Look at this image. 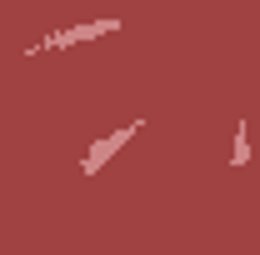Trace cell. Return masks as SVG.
<instances>
[{"instance_id":"6da1fadb","label":"cell","mask_w":260,"mask_h":255,"mask_svg":"<svg viewBox=\"0 0 260 255\" xmlns=\"http://www.w3.org/2000/svg\"><path fill=\"white\" fill-rule=\"evenodd\" d=\"M120 20H95V25H70V30H55V35H45L35 50H60V45H75V40H90V35H105V30H115Z\"/></svg>"},{"instance_id":"7a4b0ae2","label":"cell","mask_w":260,"mask_h":255,"mask_svg":"<svg viewBox=\"0 0 260 255\" xmlns=\"http://www.w3.org/2000/svg\"><path fill=\"white\" fill-rule=\"evenodd\" d=\"M130 135H135V125H130V130H115V135H105V140H100V145H95V150H90L85 160H80V165H85V170H100V160L110 155V150H120Z\"/></svg>"}]
</instances>
